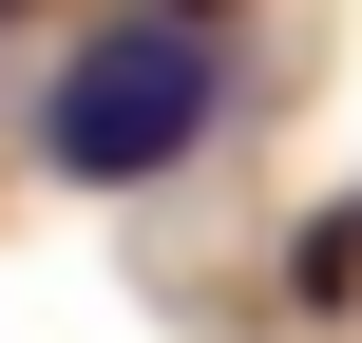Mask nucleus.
I'll return each mask as SVG.
<instances>
[{
    "mask_svg": "<svg viewBox=\"0 0 362 343\" xmlns=\"http://www.w3.org/2000/svg\"><path fill=\"white\" fill-rule=\"evenodd\" d=\"M210 95H229L210 0H115V19L38 76V172H76V191H153V172H191Z\"/></svg>",
    "mask_w": 362,
    "mask_h": 343,
    "instance_id": "f257e3e1",
    "label": "nucleus"
}]
</instances>
